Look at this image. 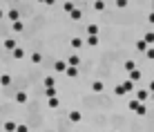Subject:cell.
Here are the masks:
<instances>
[{
  "mask_svg": "<svg viewBox=\"0 0 154 132\" xmlns=\"http://www.w3.org/2000/svg\"><path fill=\"white\" fill-rule=\"evenodd\" d=\"M16 132H29V128L25 123H18V128H16Z\"/></svg>",
  "mask_w": 154,
  "mask_h": 132,
  "instance_id": "obj_33",
  "label": "cell"
},
{
  "mask_svg": "<svg viewBox=\"0 0 154 132\" xmlns=\"http://www.w3.org/2000/svg\"><path fill=\"white\" fill-rule=\"evenodd\" d=\"M69 18L74 20V23H78V20H81V18H83V11H81V9H74V11L69 14Z\"/></svg>",
  "mask_w": 154,
  "mask_h": 132,
  "instance_id": "obj_16",
  "label": "cell"
},
{
  "mask_svg": "<svg viewBox=\"0 0 154 132\" xmlns=\"http://www.w3.org/2000/svg\"><path fill=\"white\" fill-rule=\"evenodd\" d=\"M11 25H14V31H23V29H25L23 20H16V23H11Z\"/></svg>",
  "mask_w": 154,
  "mask_h": 132,
  "instance_id": "obj_29",
  "label": "cell"
},
{
  "mask_svg": "<svg viewBox=\"0 0 154 132\" xmlns=\"http://www.w3.org/2000/svg\"><path fill=\"white\" fill-rule=\"evenodd\" d=\"M5 16H7V11H2V9H0V20H2Z\"/></svg>",
  "mask_w": 154,
  "mask_h": 132,
  "instance_id": "obj_37",
  "label": "cell"
},
{
  "mask_svg": "<svg viewBox=\"0 0 154 132\" xmlns=\"http://www.w3.org/2000/svg\"><path fill=\"white\" fill-rule=\"evenodd\" d=\"M45 94H47V99L56 96V85H54V87H45Z\"/></svg>",
  "mask_w": 154,
  "mask_h": 132,
  "instance_id": "obj_30",
  "label": "cell"
},
{
  "mask_svg": "<svg viewBox=\"0 0 154 132\" xmlns=\"http://www.w3.org/2000/svg\"><path fill=\"white\" fill-rule=\"evenodd\" d=\"M139 105H141L139 99H134V101H127V108H130L132 112H136V110H139Z\"/></svg>",
  "mask_w": 154,
  "mask_h": 132,
  "instance_id": "obj_22",
  "label": "cell"
},
{
  "mask_svg": "<svg viewBox=\"0 0 154 132\" xmlns=\"http://www.w3.org/2000/svg\"><path fill=\"white\" fill-rule=\"evenodd\" d=\"M69 47H72V49H81V47H83V38H78V36L69 38Z\"/></svg>",
  "mask_w": 154,
  "mask_h": 132,
  "instance_id": "obj_7",
  "label": "cell"
},
{
  "mask_svg": "<svg viewBox=\"0 0 154 132\" xmlns=\"http://www.w3.org/2000/svg\"><path fill=\"white\" fill-rule=\"evenodd\" d=\"M7 18L9 20H11V23H16V20H20V11H18V9H9V11H7Z\"/></svg>",
  "mask_w": 154,
  "mask_h": 132,
  "instance_id": "obj_8",
  "label": "cell"
},
{
  "mask_svg": "<svg viewBox=\"0 0 154 132\" xmlns=\"http://www.w3.org/2000/svg\"><path fill=\"white\" fill-rule=\"evenodd\" d=\"M94 9L96 11H105V0H94Z\"/></svg>",
  "mask_w": 154,
  "mask_h": 132,
  "instance_id": "obj_24",
  "label": "cell"
},
{
  "mask_svg": "<svg viewBox=\"0 0 154 132\" xmlns=\"http://www.w3.org/2000/svg\"><path fill=\"white\" fill-rule=\"evenodd\" d=\"M11 54H14V58H16V61H23L25 56H27V54H25V49H20V47H16Z\"/></svg>",
  "mask_w": 154,
  "mask_h": 132,
  "instance_id": "obj_14",
  "label": "cell"
},
{
  "mask_svg": "<svg viewBox=\"0 0 154 132\" xmlns=\"http://www.w3.org/2000/svg\"><path fill=\"white\" fill-rule=\"evenodd\" d=\"M16 128H18L16 121H5V123H2V130L5 132H16Z\"/></svg>",
  "mask_w": 154,
  "mask_h": 132,
  "instance_id": "obj_6",
  "label": "cell"
},
{
  "mask_svg": "<svg viewBox=\"0 0 154 132\" xmlns=\"http://www.w3.org/2000/svg\"><path fill=\"white\" fill-rule=\"evenodd\" d=\"M67 67H69V65H67V61H56V63H54V72H56V74H65Z\"/></svg>",
  "mask_w": 154,
  "mask_h": 132,
  "instance_id": "obj_2",
  "label": "cell"
},
{
  "mask_svg": "<svg viewBox=\"0 0 154 132\" xmlns=\"http://www.w3.org/2000/svg\"><path fill=\"white\" fill-rule=\"evenodd\" d=\"M147 90H150V92L154 94V81H150V85H147Z\"/></svg>",
  "mask_w": 154,
  "mask_h": 132,
  "instance_id": "obj_36",
  "label": "cell"
},
{
  "mask_svg": "<svg viewBox=\"0 0 154 132\" xmlns=\"http://www.w3.org/2000/svg\"><path fill=\"white\" fill-rule=\"evenodd\" d=\"M87 36H98V25H87Z\"/></svg>",
  "mask_w": 154,
  "mask_h": 132,
  "instance_id": "obj_20",
  "label": "cell"
},
{
  "mask_svg": "<svg viewBox=\"0 0 154 132\" xmlns=\"http://www.w3.org/2000/svg\"><path fill=\"white\" fill-rule=\"evenodd\" d=\"M145 56H147V58H150V61H154V47H150V49L145 52Z\"/></svg>",
  "mask_w": 154,
  "mask_h": 132,
  "instance_id": "obj_34",
  "label": "cell"
},
{
  "mask_svg": "<svg viewBox=\"0 0 154 132\" xmlns=\"http://www.w3.org/2000/svg\"><path fill=\"white\" fill-rule=\"evenodd\" d=\"M103 90H105V83H103V81H94V83H92V92H94V94H100Z\"/></svg>",
  "mask_w": 154,
  "mask_h": 132,
  "instance_id": "obj_9",
  "label": "cell"
},
{
  "mask_svg": "<svg viewBox=\"0 0 154 132\" xmlns=\"http://www.w3.org/2000/svg\"><path fill=\"white\" fill-rule=\"evenodd\" d=\"M0 85H2V87L11 85V76H9V74H2V76H0Z\"/></svg>",
  "mask_w": 154,
  "mask_h": 132,
  "instance_id": "obj_19",
  "label": "cell"
},
{
  "mask_svg": "<svg viewBox=\"0 0 154 132\" xmlns=\"http://www.w3.org/2000/svg\"><path fill=\"white\" fill-rule=\"evenodd\" d=\"M81 119H83V114L78 112V110H72V112H69V121H72V123H78Z\"/></svg>",
  "mask_w": 154,
  "mask_h": 132,
  "instance_id": "obj_12",
  "label": "cell"
},
{
  "mask_svg": "<svg viewBox=\"0 0 154 132\" xmlns=\"http://www.w3.org/2000/svg\"><path fill=\"white\" fill-rule=\"evenodd\" d=\"M63 9H65V11H67V14H72V11H74V9H76V5H74V2H72V0H65V2H63Z\"/></svg>",
  "mask_w": 154,
  "mask_h": 132,
  "instance_id": "obj_15",
  "label": "cell"
},
{
  "mask_svg": "<svg viewBox=\"0 0 154 132\" xmlns=\"http://www.w3.org/2000/svg\"><path fill=\"white\" fill-rule=\"evenodd\" d=\"M141 78H143V72L139 70V67H136V70H132V72H130V81H134V83H139V81H141Z\"/></svg>",
  "mask_w": 154,
  "mask_h": 132,
  "instance_id": "obj_5",
  "label": "cell"
},
{
  "mask_svg": "<svg viewBox=\"0 0 154 132\" xmlns=\"http://www.w3.org/2000/svg\"><path fill=\"white\" fill-rule=\"evenodd\" d=\"M123 70H125V72L136 70V63H134V61H125V63H123Z\"/></svg>",
  "mask_w": 154,
  "mask_h": 132,
  "instance_id": "obj_23",
  "label": "cell"
},
{
  "mask_svg": "<svg viewBox=\"0 0 154 132\" xmlns=\"http://www.w3.org/2000/svg\"><path fill=\"white\" fill-rule=\"evenodd\" d=\"M36 2H45V0H36Z\"/></svg>",
  "mask_w": 154,
  "mask_h": 132,
  "instance_id": "obj_39",
  "label": "cell"
},
{
  "mask_svg": "<svg viewBox=\"0 0 154 132\" xmlns=\"http://www.w3.org/2000/svg\"><path fill=\"white\" fill-rule=\"evenodd\" d=\"M127 5H130V0H116V7L119 9H125Z\"/></svg>",
  "mask_w": 154,
  "mask_h": 132,
  "instance_id": "obj_32",
  "label": "cell"
},
{
  "mask_svg": "<svg viewBox=\"0 0 154 132\" xmlns=\"http://www.w3.org/2000/svg\"><path fill=\"white\" fill-rule=\"evenodd\" d=\"M29 61H31V65H40V63H42V54H40V52H31Z\"/></svg>",
  "mask_w": 154,
  "mask_h": 132,
  "instance_id": "obj_3",
  "label": "cell"
},
{
  "mask_svg": "<svg viewBox=\"0 0 154 132\" xmlns=\"http://www.w3.org/2000/svg\"><path fill=\"white\" fill-rule=\"evenodd\" d=\"M16 47H18V45H16V40H14V38H7V40H5V49H9V52H14V49H16Z\"/></svg>",
  "mask_w": 154,
  "mask_h": 132,
  "instance_id": "obj_17",
  "label": "cell"
},
{
  "mask_svg": "<svg viewBox=\"0 0 154 132\" xmlns=\"http://www.w3.org/2000/svg\"><path fill=\"white\" fill-rule=\"evenodd\" d=\"M47 105H49L51 110H56L58 105H60V101H58V96H51V99H47Z\"/></svg>",
  "mask_w": 154,
  "mask_h": 132,
  "instance_id": "obj_21",
  "label": "cell"
},
{
  "mask_svg": "<svg viewBox=\"0 0 154 132\" xmlns=\"http://www.w3.org/2000/svg\"><path fill=\"white\" fill-rule=\"evenodd\" d=\"M136 52H141V54H145V52L147 49H150V47H147V43H145V40H143V38H139V40H136Z\"/></svg>",
  "mask_w": 154,
  "mask_h": 132,
  "instance_id": "obj_4",
  "label": "cell"
},
{
  "mask_svg": "<svg viewBox=\"0 0 154 132\" xmlns=\"http://www.w3.org/2000/svg\"><path fill=\"white\" fill-rule=\"evenodd\" d=\"M123 87H125V94H127V92H134V90H136V83L127 78V81H123Z\"/></svg>",
  "mask_w": 154,
  "mask_h": 132,
  "instance_id": "obj_11",
  "label": "cell"
},
{
  "mask_svg": "<svg viewBox=\"0 0 154 132\" xmlns=\"http://www.w3.org/2000/svg\"><path fill=\"white\" fill-rule=\"evenodd\" d=\"M16 103H27V92H23V90H20V92H16Z\"/></svg>",
  "mask_w": 154,
  "mask_h": 132,
  "instance_id": "obj_13",
  "label": "cell"
},
{
  "mask_svg": "<svg viewBox=\"0 0 154 132\" xmlns=\"http://www.w3.org/2000/svg\"><path fill=\"white\" fill-rule=\"evenodd\" d=\"M147 23H150V25H154V11H152L150 16H147Z\"/></svg>",
  "mask_w": 154,
  "mask_h": 132,
  "instance_id": "obj_35",
  "label": "cell"
},
{
  "mask_svg": "<svg viewBox=\"0 0 154 132\" xmlns=\"http://www.w3.org/2000/svg\"><path fill=\"white\" fill-rule=\"evenodd\" d=\"M42 85H45V87H54V85H56L54 76H45V81H42Z\"/></svg>",
  "mask_w": 154,
  "mask_h": 132,
  "instance_id": "obj_25",
  "label": "cell"
},
{
  "mask_svg": "<svg viewBox=\"0 0 154 132\" xmlns=\"http://www.w3.org/2000/svg\"><path fill=\"white\" fill-rule=\"evenodd\" d=\"M56 2V0H45V5H54Z\"/></svg>",
  "mask_w": 154,
  "mask_h": 132,
  "instance_id": "obj_38",
  "label": "cell"
},
{
  "mask_svg": "<svg viewBox=\"0 0 154 132\" xmlns=\"http://www.w3.org/2000/svg\"><path fill=\"white\" fill-rule=\"evenodd\" d=\"M136 114H139V117H145V114H147V108H145V105H139V110H136Z\"/></svg>",
  "mask_w": 154,
  "mask_h": 132,
  "instance_id": "obj_31",
  "label": "cell"
},
{
  "mask_svg": "<svg viewBox=\"0 0 154 132\" xmlns=\"http://www.w3.org/2000/svg\"><path fill=\"white\" fill-rule=\"evenodd\" d=\"M2 123H5V121H2V119H0V125H2Z\"/></svg>",
  "mask_w": 154,
  "mask_h": 132,
  "instance_id": "obj_40",
  "label": "cell"
},
{
  "mask_svg": "<svg viewBox=\"0 0 154 132\" xmlns=\"http://www.w3.org/2000/svg\"><path fill=\"white\" fill-rule=\"evenodd\" d=\"M114 94H116V96H123V94H125V87H123V83L114 87Z\"/></svg>",
  "mask_w": 154,
  "mask_h": 132,
  "instance_id": "obj_28",
  "label": "cell"
},
{
  "mask_svg": "<svg viewBox=\"0 0 154 132\" xmlns=\"http://www.w3.org/2000/svg\"><path fill=\"white\" fill-rule=\"evenodd\" d=\"M87 45L89 47H96L98 45V36H87Z\"/></svg>",
  "mask_w": 154,
  "mask_h": 132,
  "instance_id": "obj_26",
  "label": "cell"
},
{
  "mask_svg": "<svg viewBox=\"0 0 154 132\" xmlns=\"http://www.w3.org/2000/svg\"><path fill=\"white\" fill-rule=\"evenodd\" d=\"M65 76H67V78H76V76H78V67H67Z\"/></svg>",
  "mask_w": 154,
  "mask_h": 132,
  "instance_id": "obj_18",
  "label": "cell"
},
{
  "mask_svg": "<svg viewBox=\"0 0 154 132\" xmlns=\"http://www.w3.org/2000/svg\"><path fill=\"white\" fill-rule=\"evenodd\" d=\"M143 40H145L147 45H152V43H154V31H147V34L143 36Z\"/></svg>",
  "mask_w": 154,
  "mask_h": 132,
  "instance_id": "obj_27",
  "label": "cell"
},
{
  "mask_svg": "<svg viewBox=\"0 0 154 132\" xmlns=\"http://www.w3.org/2000/svg\"><path fill=\"white\" fill-rule=\"evenodd\" d=\"M134 92H136V99H139V101H141V103H145V101H147V99H150V94H152V92H150V90H145V87H136V90H134Z\"/></svg>",
  "mask_w": 154,
  "mask_h": 132,
  "instance_id": "obj_1",
  "label": "cell"
},
{
  "mask_svg": "<svg viewBox=\"0 0 154 132\" xmlns=\"http://www.w3.org/2000/svg\"><path fill=\"white\" fill-rule=\"evenodd\" d=\"M78 63H81V56H78V54H72L69 58H67V65H69V67H78Z\"/></svg>",
  "mask_w": 154,
  "mask_h": 132,
  "instance_id": "obj_10",
  "label": "cell"
}]
</instances>
